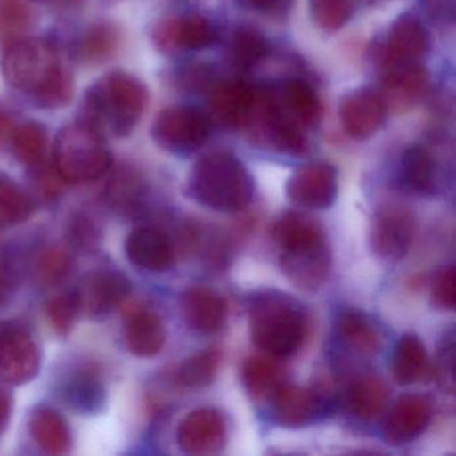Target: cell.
Instances as JSON below:
<instances>
[{
  "instance_id": "obj_1",
  "label": "cell",
  "mask_w": 456,
  "mask_h": 456,
  "mask_svg": "<svg viewBox=\"0 0 456 456\" xmlns=\"http://www.w3.org/2000/svg\"><path fill=\"white\" fill-rule=\"evenodd\" d=\"M148 101V89L140 79L125 71H111L86 92L85 122L125 137L142 118Z\"/></svg>"
},
{
  "instance_id": "obj_2",
  "label": "cell",
  "mask_w": 456,
  "mask_h": 456,
  "mask_svg": "<svg viewBox=\"0 0 456 456\" xmlns=\"http://www.w3.org/2000/svg\"><path fill=\"white\" fill-rule=\"evenodd\" d=\"M189 193L200 204L218 212H239L250 204L252 175L233 154L216 151L196 162L188 181Z\"/></svg>"
},
{
  "instance_id": "obj_3",
  "label": "cell",
  "mask_w": 456,
  "mask_h": 456,
  "mask_svg": "<svg viewBox=\"0 0 456 456\" xmlns=\"http://www.w3.org/2000/svg\"><path fill=\"white\" fill-rule=\"evenodd\" d=\"M113 167V156L103 133L85 121L74 122L58 133L54 167L69 183H86L102 178Z\"/></svg>"
},
{
  "instance_id": "obj_4",
  "label": "cell",
  "mask_w": 456,
  "mask_h": 456,
  "mask_svg": "<svg viewBox=\"0 0 456 456\" xmlns=\"http://www.w3.org/2000/svg\"><path fill=\"white\" fill-rule=\"evenodd\" d=\"M66 71L54 47L38 38L9 42L2 57V73L7 84L36 103Z\"/></svg>"
},
{
  "instance_id": "obj_5",
  "label": "cell",
  "mask_w": 456,
  "mask_h": 456,
  "mask_svg": "<svg viewBox=\"0 0 456 456\" xmlns=\"http://www.w3.org/2000/svg\"><path fill=\"white\" fill-rule=\"evenodd\" d=\"M249 327L253 343L274 357L295 354L305 338L303 312L279 296H266L253 305Z\"/></svg>"
},
{
  "instance_id": "obj_6",
  "label": "cell",
  "mask_w": 456,
  "mask_h": 456,
  "mask_svg": "<svg viewBox=\"0 0 456 456\" xmlns=\"http://www.w3.org/2000/svg\"><path fill=\"white\" fill-rule=\"evenodd\" d=\"M212 121L207 111L191 105L170 106L157 116L151 127L154 142L177 156H188L202 148Z\"/></svg>"
},
{
  "instance_id": "obj_7",
  "label": "cell",
  "mask_w": 456,
  "mask_h": 456,
  "mask_svg": "<svg viewBox=\"0 0 456 456\" xmlns=\"http://www.w3.org/2000/svg\"><path fill=\"white\" fill-rule=\"evenodd\" d=\"M280 258L284 276L298 289L314 292L327 281L332 266L324 234L281 248Z\"/></svg>"
},
{
  "instance_id": "obj_8",
  "label": "cell",
  "mask_w": 456,
  "mask_h": 456,
  "mask_svg": "<svg viewBox=\"0 0 456 456\" xmlns=\"http://www.w3.org/2000/svg\"><path fill=\"white\" fill-rule=\"evenodd\" d=\"M39 368L41 351L28 330L10 325L0 330V380L20 386L33 380Z\"/></svg>"
},
{
  "instance_id": "obj_9",
  "label": "cell",
  "mask_w": 456,
  "mask_h": 456,
  "mask_svg": "<svg viewBox=\"0 0 456 456\" xmlns=\"http://www.w3.org/2000/svg\"><path fill=\"white\" fill-rule=\"evenodd\" d=\"M415 236V217L397 205L381 208L370 226L373 253L386 261H400L407 256Z\"/></svg>"
},
{
  "instance_id": "obj_10",
  "label": "cell",
  "mask_w": 456,
  "mask_h": 456,
  "mask_svg": "<svg viewBox=\"0 0 456 456\" xmlns=\"http://www.w3.org/2000/svg\"><path fill=\"white\" fill-rule=\"evenodd\" d=\"M132 284L121 272L100 269L90 272L77 288L76 297L81 314L89 317H105L126 301Z\"/></svg>"
},
{
  "instance_id": "obj_11",
  "label": "cell",
  "mask_w": 456,
  "mask_h": 456,
  "mask_svg": "<svg viewBox=\"0 0 456 456\" xmlns=\"http://www.w3.org/2000/svg\"><path fill=\"white\" fill-rule=\"evenodd\" d=\"M256 102L257 90L247 82H221L210 89L208 116L226 129H239L250 124Z\"/></svg>"
},
{
  "instance_id": "obj_12",
  "label": "cell",
  "mask_w": 456,
  "mask_h": 456,
  "mask_svg": "<svg viewBox=\"0 0 456 456\" xmlns=\"http://www.w3.org/2000/svg\"><path fill=\"white\" fill-rule=\"evenodd\" d=\"M287 194L295 204L306 209H325L338 196V175L328 164H309L293 173Z\"/></svg>"
},
{
  "instance_id": "obj_13",
  "label": "cell",
  "mask_w": 456,
  "mask_h": 456,
  "mask_svg": "<svg viewBox=\"0 0 456 456\" xmlns=\"http://www.w3.org/2000/svg\"><path fill=\"white\" fill-rule=\"evenodd\" d=\"M429 49V37L416 15H400L388 31L383 66L420 65Z\"/></svg>"
},
{
  "instance_id": "obj_14",
  "label": "cell",
  "mask_w": 456,
  "mask_h": 456,
  "mask_svg": "<svg viewBox=\"0 0 456 456\" xmlns=\"http://www.w3.org/2000/svg\"><path fill=\"white\" fill-rule=\"evenodd\" d=\"M387 110L380 92L362 87L349 93L341 102V124L354 140H367L383 126Z\"/></svg>"
},
{
  "instance_id": "obj_15",
  "label": "cell",
  "mask_w": 456,
  "mask_h": 456,
  "mask_svg": "<svg viewBox=\"0 0 456 456\" xmlns=\"http://www.w3.org/2000/svg\"><path fill=\"white\" fill-rule=\"evenodd\" d=\"M226 428L223 416L215 410L202 408L189 413L177 431L181 450L189 455L217 452L225 442Z\"/></svg>"
},
{
  "instance_id": "obj_16",
  "label": "cell",
  "mask_w": 456,
  "mask_h": 456,
  "mask_svg": "<svg viewBox=\"0 0 456 456\" xmlns=\"http://www.w3.org/2000/svg\"><path fill=\"white\" fill-rule=\"evenodd\" d=\"M380 92L387 109L396 113L418 105L428 89V77L421 65L383 66Z\"/></svg>"
},
{
  "instance_id": "obj_17",
  "label": "cell",
  "mask_w": 456,
  "mask_h": 456,
  "mask_svg": "<svg viewBox=\"0 0 456 456\" xmlns=\"http://www.w3.org/2000/svg\"><path fill=\"white\" fill-rule=\"evenodd\" d=\"M154 41L164 52L204 50L217 41V30L207 18L191 14L157 26Z\"/></svg>"
},
{
  "instance_id": "obj_18",
  "label": "cell",
  "mask_w": 456,
  "mask_h": 456,
  "mask_svg": "<svg viewBox=\"0 0 456 456\" xmlns=\"http://www.w3.org/2000/svg\"><path fill=\"white\" fill-rule=\"evenodd\" d=\"M431 420V404L423 395L410 394L399 397L392 407L384 437L391 444H405L423 434Z\"/></svg>"
},
{
  "instance_id": "obj_19",
  "label": "cell",
  "mask_w": 456,
  "mask_h": 456,
  "mask_svg": "<svg viewBox=\"0 0 456 456\" xmlns=\"http://www.w3.org/2000/svg\"><path fill=\"white\" fill-rule=\"evenodd\" d=\"M133 265L149 272H164L175 263V245L170 237L154 226L134 229L125 244Z\"/></svg>"
},
{
  "instance_id": "obj_20",
  "label": "cell",
  "mask_w": 456,
  "mask_h": 456,
  "mask_svg": "<svg viewBox=\"0 0 456 456\" xmlns=\"http://www.w3.org/2000/svg\"><path fill=\"white\" fill-rule=\"evenodd\" d=\"M268 90L277 109L293 124L308 130L322 118V106L314 90L301 79H289Z\"/></svg>"
},
{
  "instance_id": "obj_21",
  "label": "cell",
  "mask_w": 456,
  "mask_h": 456,
  "mask_svg": "<svg viewBox=\"0 0 456 456\" xmlns=\"http://www.w3.org/2000/svg\"><path fill=\"white\" fill-rule=\"evenodd\" d=\"M183 320L191 330L202 335H212L223 328L226 319V304L212 289L193 287L181 297Z\"/></svg>"
},
{
  "instance_id": "obj_22",
  "label": "cell",
  "mask_w": 456,
  "mask_h": 456,
  "mask_svg": "<svg viewBox=\"0 0 456 456\" xmlns=\"http://www.w3.org/2000/svg\"><path fill=\"white\" fill-rule=\"evenodd\" d=\"M272 410L277 423L289 428L305 426L319 412V396L298 386H281L272 395Z\"/></svg>"
},
{
  "instance_id": "obj_23",
  "label": "cell",
  "mask_w": 456,
  "mask_h": 456,
  "mask_svg": "<svg viewBox=\"0 0 456 456\" xmlns=\"http://www.w3.org/2000/svg\"><path fill=\"white\" fill-rule=\"evenodd\" d=\"M125 338L133 354L153 357L164 348L167 333L159 314L148 309H137L127 317Z\"/></svg>"
},
{
  "instance_id": "obj_24",
  "label": "cell",
  "mask_w": 456,
  "mask_h": 456,
  "mask_svg": "<svg viewBox=\"0 0 456 456\" xmlns=\"http://www.w3.org/2000/svg\"><path fill=\"white\" fill-rule=\"evenodd\" d=\"M31 437L44 452L63 455L71 447V432L65 419L49 407L37 408L28 421Z\"/></svg>"
},
{
  "instance_id": "obj_25",
  "label": "cell",
  "mask_w": 456,
  "mask_h": 456,
  "mask_svg": "<svg viewBox=\"0 0 456 456\" xmlns=\"http://www.w3.org/2000/svg\"><path fill=\"white\" fill-rule=\"evenodd\" d=\"M63 402L76 412L94 413L105 403V388L97 375L86 370L68 376L61 388Z\"/></svg>"
},
{
  "instance_id": "obj_26",
  "label": "cell",
  "mask_w": 456,
  "mask_h": 456,
  "mask_svg": "<svg viewBox=\"0 0 456 456\" xmlns=\"http://www.w3.org/2000/svg\"><path fill=\"white\" fill-rule=\"evenodd\" d=\"M122 34L118 26L110 22L90 26L77 45V54L87 65L108 62L118 53Z\"/></svg>"
},
{
  "instance_id": "obj_27",
  "label": "cell",
  "mask_w": 456,
  "mask_h": 456,
  "mask_svg": "<svg viewBox=\"0 0 456 456\" xmlns=\"http://www.w3.org/2000/svg\"><path fill=\"white\" fill-rule=\"evenodd\" d=\"M392 372L395 380L410 386L426 378L429 372L426 346L415 335H404L395 346L392 356Z\"/></svg>"
},
{
  "instance_id": "obj_28",
  "label": "cell",
  "mask_w": 456,
  "mask_h": 456,
  "mask_svg": "<svg viewBox=\"0 0 456 456\" xmlns=\"http://www.w3.org/2000/svg\"><path fill=\"white\" fill-rule=\"evenodd\" d=\"M399 181L413 193L426 194L435 185V161L423 146L407 149L400 159Z\"/></svg>"
},
{
  "instance_id": "obj_29",
  "label": "cell",
  "mask_w": 456,
  "mask_h": 456,
  "mask_svg": "<svg viewBox=\"0 0 456 456\" xmlns=\"http://www.w3.org/2000/svg\"><path fill=\"white\" fill-rule=\"evenodd\" d=\"M388 402V388L381 379L368 375L354 381L349 389L348 405L352 413L362 420L380 416Z\"/></svg>"
},
{
  "instance_id": "obj_30",
  "label": "cell",
  "mask_w": 456,
  "mask_h": 456,
  "mask_svg": "<svg viewBox=\"0 0 456 456\" xmlns=\"http://www.w3.org/2000/svg\"><path fill=\"white\" fill-rule=\"evenodd\" d=\"M281 365L274 356H253L244 362L242 380L256 397L272 396L282 386Z\"/></svg>"
},
{
  "instance_id": "obj_31",
  "label": "cell",
  "mask_w": 456,
  "mask_h": 456,
  "mask_svg": "<svg viewBox=\"0 0 456 456\" xmlns=\"http://www.w3.org/2000/svg\"><path fill=\"white\" fill-rule=\"evenodd\" d=\"M34 210L33 199L12 178L0 175V229L26 223Z\"/></svg>"
},
{
  "instance_id": "obj_32",
  "label": "cell",
  "mask_w": 456,
  "mask_h": 456,
  "mask_svg": "<svg viewBox=\"0 0 456 456\" xmlns=\"http://www.w3.org/2000/svg\"><path fill=\"white\" fill-rule=\"evenodd\" d=\"M338 333L346 346L362 354H376L380 346V336L367 316L360 312L348 311L338 319Z\"/></svg>"
},
{
  "instance_id": "obj_33",
  "label": "cell",
  "mask_w": 456,
  "mask_h": 456,
  "mask_svg": "<svg viewBox=\"0 0 456 456\" xmlns=\"http://www.w3.org/2000/svg\"><path fill=\"white\" fill-rule=\"evenodd\" d=\"M10 142L18 161L31 167L44 164L47 151V133L38 122H26L15 127Z\"/></svg>"
},
{
  "instance_id": "obj_34",
  "label": "cell",
  "mask_w": 456,
  "mask_h": 456,
  "mask_svg": "<svg viewBox=\"0 0 456 456\" xmlns=\"http://www.w3.org/2000/svg\"><path fill=\"white\" fill-rule=\"evenodd\" d=\"M145 189L142 177L135 170L125 167L114 173L109 181L106 199L114 209L132 212L140 205Z\"/></svg>"
},
{
  "instance_id": "obj_35",
  "label": "cell",
  "mask_w": 456,
  "mask_h": 456,
  "mask_svg": "<svg viewBox=\"0 0 456 456\" xmlns=\"http://www.w3.org/2000/svg\"><path fill=\"white\" fill-rule=\"evenodd\" d=\"M269 53L265 37L252 28H240L234 31L229 44L232 63L240 69H250L263 61Z\"/></svg>"
},
{
  "instance_id": "obj_36",
  "label": "cell",
  "mask_w": 456,
  "mask_h": 456,
  "mask_svg": "<svg viewBox=\"0 0 456 456\" xmlns=\"http://www.w3.org/2000/svg\"><path fill=\"white\" fill-rule=\"evenodd\" d=\"M272 237L280 247L324 234L314 218L300 212H287L280 216L271 229Z\"/></svg>"
},
{
  "instance_id": "obj_37",
  "label": "cell",
  "mask_w": 456,
  "mask_h": 456,
  "mask_svg": "<svg viewBox=\"0 0 456 456\" xmlns=\"http://www.w3.org/2000/svg\"><path fill=\"white\" fill-rule=\"evenodd\" d=\"M221 364V354L216 349H207L193 354L183 362L177 378L188 388H202L213 383Z\"/></svg>"
},
{
  "instance_id": "obj_38",
  "label": "cell",
  "mask_w": 456,
  "mask_h": 456,
  "mask_svg": "<svg viewBox=\"0 0 456 456\" xmlns=\"http://www.w3.org/2000/svg\"><path fill=\"white\" fill-rule=\"evenodd\" d=\"M33 23V12L25 0H0V39L7 44L22 38Z\"/></svg>"
},
{
  "instance_id": "obj_39",
  "label": "cell",
  "mask_w": 456,
  "mask_h": 456,
  "mask_svg": "<svg viewBox=\"0 0 456 456\" xmlns=\"http://www.w3.org/2000/svg\"><path fill=\"white\" fill-rule=\"evenodd\" d=\"M312 20L327 31H336L351 20L354 0H309Z\"/></svg>"
},
{
  "instance_id": "obj_40",
  "label": "cell",
  "mask_w": 456,
  "mask_h": 456,
  "mask_svg": "<svg viewBox=\"0 0 456 456\" xmlns=\"http://www.w3.org/2000/svg\"><path fill=\"white\" fill-rule=\"evenodd\" d=\"M71 268V258L66 250L61 248H50L45 250L34 264V276L39 284H58L66 279Z\"/></svg>"
},
{
  "instance_id": "obj_41",
  "label": "cell",
  "mask_w": 456,
  "mask_h": 456,
  "mask_svg": "<svg viewBox=\"0 0 456 456\" xmlns=\"http://www.w3.org/2000/svg\"><path fill=\"white\" fill-rule=\"evenodd\" d=\"M46 314L50 324L58 335H69L76 325L77 317L81 314L76 292L61 293L55 296L47 304Z\"/></svg>"
},
{
  "instance_id": "obj_42",
  "label": "cell",
  "mask_w": 456,
  "mask_h": 456,
  "mask_svg": "<svg viewBox=\"0 0 456 456\" xmlns=\"http://www.w3.org/2000/svg\"><path fill=\"white\" fill-rule=\"evenodd\" d=\"M66 239L74 249L93 252L100 244V229L92 218L84 213H76L66 225Z\"/></svg>"
},
{
  "instance_id": "obj_43",
  "label": "cell",
  "mask_w": 456,
  "mask_h": 456,
  "mask_svg": "<svg viewBox=\"0 0 456 456\" xmlns=\"http://www.w3.org/2000/svg\"><path fill=\"white\" fill-rule=\"evenodd\" d=\"M432 305L443 311L455 308V268L444 266L435 274L431 287Z\"/></svg>"
},
{
  "instance_id": "obj_44",
  "label": "cell",
  "mask_w": 456,
  "mask_h": 456,
  "mask_svg": "<svg viewBox=\"0 0 456 456\" xmlns=\"http://www.w3.org/2000/svg\"><path fill=\"white\" fill-rule=\"evenodd\" d=\"M41 165H38L39 170L34 177V189L44 201H54L60 197L65 180L58 175L55 167L44 169Z\"/></svg>"
},
{
  "instance_id": "obj_45",
  "label": "cell",
  "mask_w": 456,
  "mask_h": 456,
  "mask_svg": "<svg viewBox=\"0 0 456 456\" xmlns=\"http://www.w3.org/2000/svg\"><path fill=\"white\" fill-rule=\"evenodd\" d=\"M453 336L445 338L443 344L442 352H440L439 370L437 375L440 378V383L444 384L445 388L453 389Z\"/></svg>"
},
{
  "instance_id": "obj_46",
  "label": "cell",
  "mask_w": 456,
  "mask_h": 456,
  "mask_svg": "<svg viewBox=\"0 0 456 456\" xmlns=\"http://www.w3.org/2000/svg\"><path fill=\"white\" fill-rule=\"evenodd\" d=\"M239 2L245 9L258 12H287L292 4V0H239Z\"/></svg>"
},
{
  "instance_id": "obj_47",
  "label": "cell",
  "mask_w": 456,
  "mask_h": 456,
  "mask_svg": "<svg viewBox=\"0 0 456 456\" xmlns=\"http://www.w3.org/2000/svg\"><path fill=\"white\" fill-rule=\"evenodd\" d=\"M424 7L434 20H447L453 14V0H424Z\"/></svg>"
},
{
  "instance_id": "obj_48",
  "label": "cell",
  "mask_w": 456,
  "mask_h": 456,
  "mask_svg": "<svg viewBox=\"0 0 456 456\" xmlns=\"http://www.w3.org/2000/svg\"><path fill=\"white\" fill-rule=\"evenodd\" d=\"M12 397L9 389L0 384V435L4 434V429L9 426L10 418H12Z\"/></svg>"
},
{
  "instance_id": "obj_49",
  "label": "cell",
  "mask_w": 456,
  "mask_h": 456,
  "mask_svg": "<svg viewBox=\"0 0 456 456\" xmlns=\"http://www.w3.org/2000/svg\"><path fill=\"white\" fill-rule=\"evenodd\" d=\"M12 284V269L4 258H0V303H4V298L9 295Z\"/></svg>"
},
{
  "instance_id": "obj_50",
  "label": "cell",
  "mask_w": 456,
  "mask_h": 456,
  "mask_svg": "<svg viewBox=\"0 0 456 456\" xmlns=\"http://www.w3.org/2000/svg\"><path fill=\"white\" fill-rule=\"evenodd\" d=\"M14 129V125H12L10 117L0 111V146H4V143L12 140V134Z\"/></svg>"
}]
</instances>
